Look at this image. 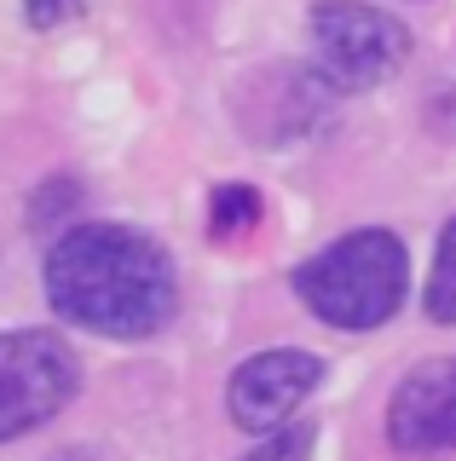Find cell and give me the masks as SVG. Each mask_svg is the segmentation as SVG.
<instances>
[{"instance_id":"cell-2","label":"cell","mask_w":456,"mask_h":461,"mask_svg":"<svg viewBox=\"0 0 456 461\" xmlns=\"http://www.w3.org/2000/svg\"><path fill=\"white\" fill-rule=\"evenodd\" d=\"M405 288H410L405 242L381 225L330 242L324 254H312L295 271V294L306 300V312L335 323V329H352V335L388 323L405 306Z\"/></svg>"},{"instance_id":"cell-9","label":"cell","mask_w":456,"mask_h":461,"mask_svg":"<svg viewBox=\"0 0 456 461\" xmlns=\"http://www.w3.org/2000/svg\"><path fill=\"white\" fill-rule=\"evenodd\" d=\"M312 456V427H278L260 450H249L243 461H306Z\"/></svg>"},{"instance_id":"cell-8","label":"cell","mask_w":456,"mask_h":461,"mask_svg":"<svg viewBox=\"0 0 456 461\" xmlns=\"http://www.w3.org/2000/svg\"><path fill=\"white\" fill-rule=\"evenodd\" d=\"M422 306L433 323H456V220L439 230V254H433V271H427Z\"/></svg>"},{"instance_id":"cell-7","label":"cell","mask_w":456,"mask_h":461,"mask_svg":"<svg viewBox=\"0 0 456 461\" xmlns=\"http://www.w3.org/2000/svg\"><path fill=\"white\" fill-rule=\"evenodd\" d=\"M260 225V191L254 185H214V202H208V230L220 242L232 237H249Z\"/></svg>"},{"instance_id":"cell-6","label":"cell","mask_w":456,"mask_h":461,"mask_svg":"<svg viewBox=\"0 0 456 461\" xmlns=\"http://www.w3.org/2000/svg\"><path fill=\"white\" fill-rule=\"evenodd\" d=\"M388 444L398 456L456 450V357L416 364L388 398Z\"/></svg>"},{"instance_id":"cell-10","label":"cell","mask_w":456,"mask_h":461,"mask_svg":"<svg viewBox=\"0 0 456 461\" xmlns=\"http://www.w3.org/2000/svg\"><path fill=\"white\" fill-rule=\"evenodd\" d=\"M23 12H30V23H35V29H52V23L76 18L81 0H23Z\"/></svg>"},{"instance_id":"cell-4","label":"cell","mask_w":456,"mask_h":461,"mask_svg":"<svg viewBox=\"0 0 456 461\" xmlns=\"http://www.w3.org/2000/svg\"><path fill=\"white\" fill-rule=\"evenodd\" d=\"M76 381L81 364L59 335H47V329L0 335V444L47 427L76 398Z\"/></svg>"},{"instance_id":"cell-3","label":"cell","mask_w":456,"mask_h":461,"mask_svg":"<svg viewBox=\"0 0 456 461\" xmlns=\"http://www.w3.org/2000/svg\"><path fill=\"white\" fill-rule=\"evenodd\" d=\"M405 52L410 35L388 12L359 6V0H318L312 6V58H318L324 86H335V93L381 86L405 64Z\"/></svg>"},{"instance_id":"cell-1","label":"cell","mask_w":456,"mask_h":461,"mask_svg":"<svg viewBox=\"0 0 456 461\" xmlns=\"http://www.w3.org/2000/svg\"><path fill=\"white\" fill-rule=\"evenodd\" d=\"M47 306L105 340H145L174 317V259L127 225H76L47 249Z\"/></svg>"},{"instance_id":"cell-5","label":"cell","mask_w":456,"mask_h":461,"mask_svg":"<svg viewBox=\"0 0 456 461\" xmlns=\"http://www.w3.org/2000/svg\"><path fill=\"white\" fill-rule=\"evenodd\" d=\"M324 364L301 346H278V352H254L225 386V410L243 432H278L289 427V415L318 393Z\"/></svg>"}]
</instances>
